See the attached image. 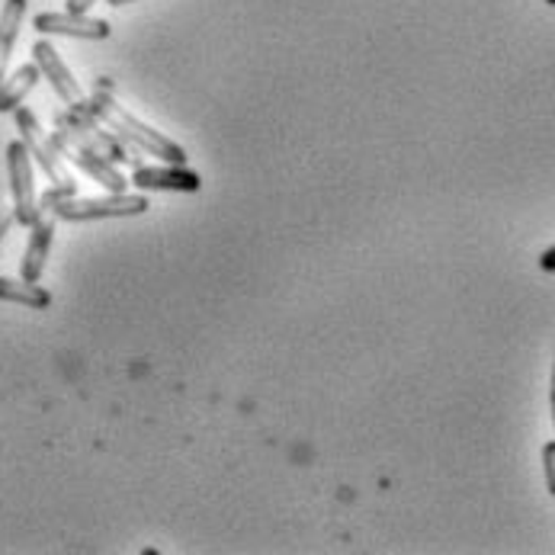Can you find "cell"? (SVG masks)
<instances>
[{
    "mask_svg": "<svg viewBox=\"0 0 555 555\" xmlns=\"http://www.w3.org/2000/svg\"><path fill=\"white\" fill-rule=\"evenodd\" d=\"M87 109H90L113 135H119L126 145H135V149H142L145 155L160 158L164 164H186V152H183L177 142H170L164 132L152 129L149 122L135 119L126 106H119V100L113 96V83H109V78L96 80L93 96L87 100Z\"/></svg>",
    "mask_w": 555,
    "mask_h": 555,
    "instance_id": "obj_1",
    "label": "cell"
},
{
    "mask_svg": "<svg viewBox=\"0 0 555 555\" xmlns=\"http://www.w3.org/2000/svg\"><path fill=\"white\" fill-rule=\"evenodd\" d=\"M39 209L55 212L62 222H96V219H129L149 212V196L145 193H109L100 199H78V183L72 186H55L42 193Z\"/></svg>",
    "mask_w": 555,
    "mask_h": 555,
    "instance_id": "obj_2",
    "label": "cell"
},
{
    "mask_svg": "<svg viewBox=\"0 0 555 555\" xmlns=\"http://www.w3.org/2000/svg\"><path fill=\"white\" fill-rule=\"evenodd\" d=\"M55 126H59V129H75L80 139H83L93 152H100L109 164H135V167H139V158H132V152L126 149V142H122L119 135H113V132L87 109V100H80L75 106L55 113Z\"/></svg>",
    "mask_w": 555,
    "mask_h": 555,
    "instance_id": "obj_3",
    "label": "cell"
},
{
    "mask_svg": "<svg viewBox=\"0 0 555 555\" xmlns=\"http://www.w3.org/2000/svg\"><path fill=\"white\" fill-rule=\"evenodd\" d=\"M52 145H55V152H59L62 158L75 160L87 177H93V180H96L100 186H106L109 193H126L129 180H126L109 160L103 158L100 152H93L75 129H59V126H55Z\"/></svg>",
    "mask_w": 555,
    "mask_h": 555,
    "instance_id": "obj_4",
    "label": "cell"
},
{
    "mask_svg": "<svg viewBox=\"0 0 555 555\" xmlns=\"http://www.w3.org/2000/svg\"><path fill=\"white\" fill-rule=\"evenodd\" d=\"M7 173H10V193H13V216L16 225L29 229L39 219V196H36V177L33 158L23 142L7 145Z\"/></svg>",
    "mask_w": 555,
    "mask_h": 555,
    "instance_id": "obj_5",
    "label": "cell"
},
{
    "mask_svg": "<svg viewBox=\"0 0 555 555\" xmlns=\"http://www.w3.org/2000/svg\"><path fill=\"white\" fill-rule=\"evenodd\" d=\"M13 116H16V132H20V142L26 145L29 158L42 167V173H46V177H49L55 186H72L75 180H72V173L65 170L62 155L55 152L52 139H46V135H42V126H39V119H36V116H33L26 106H16V109H13Z\"/></svg>",
    "mask_w": 555,
    "mask_h": 555,
    "instance_id": "obj_6",
    "label": "cell"
},
{
    "mask_svg": "<svg viewBox=\"0 0 555 555\" xmlns=\"http://www.w3.org/2000/svg\"><path fill=\"white\" fill-rule=\"evenodd\" d=\"M33 26L46 36H72V39H109L113 26L106 20H93L87 13H39L33 20Z\"/></svg>",
    "mask_w": 555,
    "mask_h": 555,
    "instance_id": "obj_7",
    "label": "cell"
},
{
    "mask_svg": "<svg viewBox=\"0 0 555 555\" xmlns=\"http://www.w3.org/2000/svg\"><path fill=\"white\" fill-rule=\"evenodd\" d=\"M132 183L145 190H167V193H199L203 177L190 170L186 164H160V167H135Z\"/></svg>",
    "mask_w": 555,
    "mask_h": 555,
    "instance_id": "obj_8",
    "label": "cell"
},
{
    "mask_svg": "<svg viewBox=\"0 0 555 555\" xmlns=\"http://www.w3.org/2000/svg\"><path fill=\"white\" fill-rule=\"evenodd\" d=\"M52 241H55V212L39 209V219L29 225V244H26V254H23V280L26 283H39L42 280Z\"/></svg>",
    "mask_w": 555,
    "mask_h": 555,
    "instance_id": "obj_9",
    "label": "cell"
},
{
    "mask_svg": "<svg viewBox=\"0 0 555 555\" xmlns=\"http://www.w3.org/2000/svg\"><path fill=\"white\" fill-rule=\"evenodd\" d=\"M33 62L39 65L42 78L55 87V93H59V96H62L68 106H75V103H80V100H83L78 80H75V75L68 72V65L62 62V55L55 52V46H52V42L39 39V42L33 46Z\"/></svg>",
    "mask_w": 555,
    "mask_h": 555,
    "instance_id": "obj_10",
    "label": "cell"
},
{
    "mask_svg": "<svg viewBox=\"0 0 555 555\" xmlns=\"http://www.w3.org/2000/svg\"><path fill=\"white\" fill-rule=\"evenodd\" d=\"M39 78H42L39 65H36V62H29V65L16 68L10 78L0 80V113H13L16 106H23L26 93L39 83Z\"/></svg>",
    "mask_w": 555,
    "mask_h": 555,
    "instance_id": "obj_11",
    "label": "cell"
},
{
    "mask_svg": "<svg viewBox=\"0 0 555 555\" xmlns=\"http://www.w3.org/2000/svg\"><path fill=\"white\" fill-rule=\"evenodd\" d=\"M23 16H26V0H7L0 10V80L7 78V65H10L13 46L23 26Z\"/></svg>",
    "mask_w": 555,
    "mask_h": 555,
    "instance_id": "obj_12",
    "label": "cell"
},
{
    "mask_svg": "<svg viewBox=\"0 0 555 555\" xmlns=\"http://www.w3.org/2000/svg\"><path fill=\"white\" fill-rule=\"evenodd\" d=\"M0 302H16V306H26V309H49L52 293L36 286V283H26V280L0 276Z\"/></svg>",
    "mask_w": 555,
    "mask_h": 555,
    "instance_id": "obj_13",
    "label": "cell"
},
{
    "mask_svg": "<svg viewBox=\"0 0 555 555\" xmlns=\"http://www.w3.org/2000/svg\"><path fill=\"white\" fill-rule=\"evenodd\" d=\"M543 473H546V488L555 498V440L543 447Z\"/></svg>",
    "mask_w": 555,
    "mask_h": 555,
    "instance_id": "obj_14",
    "label": "cell"
},
{
    "mask_svg": "<svg viewBox=\"0 0 555 555\" xmlns=\"http://www.w3.org/2000/svg\"><path fill=\"white\" fill-rule=\"evenodd\" d=\"M13 222H16V216H13V209H0V241H3V235L13 229Z\"/></svg>",
    "mask_w": 555,
    "mask_h": 555,
    "instance_id": "obj_15",
    "label": "cell"
},
{
    "mask_svg": "<svg viewBox=\"0 0 555 555\" xmlns=\"http://www.w3.org/2000/svg\"><path fill=\"white\" fill-rule=\"evenodd\" d=\"M540 270H543V273H555V244L540 257Z\"/></svg>",
    "mask_w": 555,
    "mask_h": 555,
    "instance_id": "obj_16",
    "label": "cell"
},
{
    "mask_svg": "<svg viewBox=\"0 0 555 555\" xmlns=\"http://www.w3.org/2000/svg\"><path fill=\"white\" fill-rule=\"evenodd\" d=\"M68 3V13H87L96 0H65Z\"/></svg>",
    "mask_w": 555,
    "mask_h": 555,
    "instance_id": "obj_17",
    "label": "cell"
},
{
    "mask_svg": "<svg viewBox=\"0 0 555 555\" xmlns=\"http://www.w3.org/2000/svg\"><path fill=\"white\" fill-rule=\"evenodd\" d=\"M109 7H126V3H139V0H106Z\"/></svg>",
    "mask_w": 555,
    "mask_h": 555,
    "instance_id": "obj_18",
    "label": "cell"
},
{
    "mask_svg": "<svg viewBox=\"0 0 555 555\" xmlns=\"http://www.w3.org/2000/svg\"><path fill=\"white\" fill-rule=\"evenodd\" d=\"M553 401H555V366H553Z\"/></svg>",
    "mask_w": 555,
    "mask_h": 555,
    "instance_id": "obj_19",
    "label": "cell"
},
{
    "mask_svg": "<svg viewBox=\"0 0 555 555\" xmlns=\"http://www.w3.org/2000/svg\"><path fill=\"white\" fill-rule=\"evenodd\" d=\"M553 424H555V401H553Z\"/></svg>",
    "mask_w": 555,
    "mask_h": 555,
    "instance_id": "obj_20",
    "label": "cell"
},
{
    "mask_svg": "<svg viewBox=\"0 0 555 555\" xmlns=\"http://www.w3.org/2000/svg\"><path fill=\"white\" fill-rule=\"evenodd\" d=\"M546 3H550V7H555V0H546Z\"/></svg>",
    "mask_w": 555,
    "mask_h": 555,
    "instance_id": "obj_21",
    "label": "cell"
}]
</instances>
